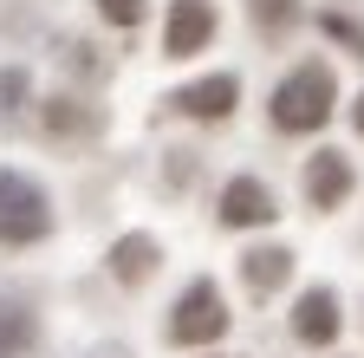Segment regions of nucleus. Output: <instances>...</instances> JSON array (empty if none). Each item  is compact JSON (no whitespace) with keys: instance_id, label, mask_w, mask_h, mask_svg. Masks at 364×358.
I'll return each instance as SVG.
<instances>
[{"instance_id":"6e6552de","label":"nucleus","mask_w":364,"mask_h":358,"mask_svg":"<svg viewBox=\"0 0 364 358\" xmlns=\"http://www.w3.org/2000/svg\"><path fill=\"white\" fill-rule=\"evenodd\" d=\"M293 332H299L306 345H332V339H338V293H332V287L299 293V306H293Z\"/></svg>"},{"instance_id":"2eb2a0df","label":"nucleus","mask_w":364,"mask_h":358,"mask_svg":"<svg viewBox=\"0 0 364 358\" xmlns=\"http://www.w3.org/2000/svg\"><path fill=\"white\" fill-rule=\"evenodd\" d=\"M351 124H358V137H364V98H358V105H351Z\"/></svg>"},{"instance_id":"ddd939ff","label":"nucleus","mask_w":364,"mask_h":358,"mask_svg":"<svg viewBox=\"0 0 364 358\" xmlns=\"http://www.w3.org/2000/svg\"><path fill=\"white\" fill-rule=\"evenodd\" d=\"M98 14L111 26H136V20H144V0H98Z\"/></svg>"},{"instance_id":"1a4fd4ad","label":"nucleus","mask_w":364,"mask_h":358,"mask_svg":"<svg viewBox=\"0 0 364 358\" xmlns=\"http://www.w3.org/2000/svg\"><path fill=\"white\" fill-rule=\"evenodd\" d=\"M287 274H293V254H287V248H254V254H241V280H247V293H254V300L280 293V287H287Z\"/></svg>"},{"instance_id":"4468645a","label":"nucleus","mask_w":364,"mask_h":358,"mask_svg":"<svg viewBox=\"0 0 364 358\" xmlns=\"http://www.w3.org/2000/svg\"><path fill=\"white\" fill-rule=\"evenodd\" d=\"M20 98H26V72L14 65V72H0V111H14Z\"/></svg>"},{"instance_id":"9b49d317","label":"nucleus","mask_w":364,"mask_h":358,"mask_svg":"<svg viewBox=\"0 0 364 358\" xmlns=\"http://www.w3.org/2000/svg\"><path fill=\"white\" fill-rule=\"evenodd\" d=\"M33 345V320H26V306H0V358H14Z\"/></svg>"},{"instance_id":"20e7f679","label":"nucleus","mask_w":364,"mask_h":358,"mask_svg":"<svg viewBox=\"0 0 364 358\" xmlns=\"http://www.w3.org/2000/svg\"><path fill=\"white\" fill-rule=\"evenodd\" d=\"M215 39V7L208 0H169V26H163V59H189Z\"/></svg>"},{"instance_id":"f257e3e1","label":"nucleus","mask_w":364,"mask_h":358,"mask_svg":"<svg viewBox=\"0 0 364 358\" xmlns=\"http://www.w3.org/2000/svg\"><path fill=\"white\" fill-rule=\"evenodd\" d=\"M332 105H338L332 65L326 59H306V65H293L280 78V92H273V124H280V130H318V124L332 117Z\"/></svg>"},{"instance_id":"39448f33","label":"nucleus","mask_w":364,"mask_h":358,"mask_svg":"<svg viewBox=\"0 0 364 358\" xmlns=\"http://www.w3.org/2000/svg\"><path fill=\"white\" fill-rule=\"evenodd\" d=\"M351 183H358V176H351V157L345 150H318L306 163V202L312 209H338L351 196Z\"/></svg>"},{"instance_id":"7ed1b4c3","label":"nucleus","mask_w":364,"mask_h":358,"mask_svg":"<svg viewBox=\"0 0 364 358\" xmlns=\"http://www.w3.org/2000/svg\"><path fill=\"white\" fill-rule=\"evenodd\" d=\"M221 332H228V300H221V287L215 280H189L182 300H176V312H169V339L176 345H215Z\"/></svg>"},{"instance_id":"9d476101","label":"nucleus","mask_w":364,"mask_h":358,"mask_svg":"<svg viewBox=\"0 0 364 358\" xmlns=\"http://www.w3.org/2000/svg\"><path fill=\"white\" fill-rule=\"evenodd\" d=\"M156 260H163V248H156L150 235H124V241L111 248V274H117L124 287H136V280H144Z\"/></svg>"},{"instance_id":"f8f14e48","label":"nucleus","mask_w":364,"mask_h":358,"mask_svg":"<svg viewBox=\"0 0 364 358\" xmlns=\"http://www.w3.org/2000/svg\"><path fill=\"white\" fill-rule=\"evenodd\" d=\"M299 20V7L293 0H254V26H267V33H287Z\"/></svg>"},{"instance_id":"0eeeda50","label":"nucleus","mask_w":364,"mask_h":358,"mask_svg":"<svg viewBox=\"0 0 364 358\" xmlns=\"http://www.w3.org/2000/svg\"><path fill=\"white\" fill-rule=\"evenodd\" d=\"M241 98V78L235 72H215V78H196V85H182V92L169 98L182 117H228Z\"/></svg>"},{"instance_id":"423d86ee","label":"nucleus","mask_w":364,"mask_h":358,"mask_svg":"<svg viewBox=\"0 0 364 358\" xmlns=\"http://www.w3.org/2000/svg\"><path fill=\"white\" fill-rule=\"evenodd\" d=\"M280 209H273V189L260 183V176H235V183L221 189V221L228 228H260V221H273Z\"/></svg>"},{"instance_id":"f03ea898","label":"nucleus","mask_w":364,"mask_h":358,"mask_svg":"<svg viewBox=\"0 0 364 358\" xmlns=\"http://www.w3.org/2000/svg\"><path fill=\"white\" fill-rule=\"evenodd\" d=\"M53 235V202L26 169H0V248H33Z\"/></svg>"}]
</instances>
